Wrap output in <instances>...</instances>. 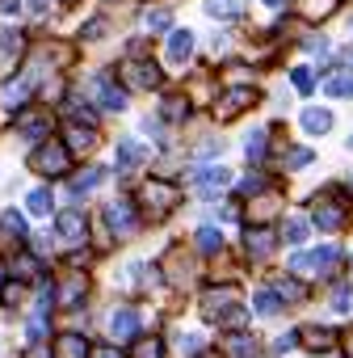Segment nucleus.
<instances>
[{
  "label": "nucleus",
  "instance_id": "obj_49",
  "mask_svg": "<svg viewBox=\"0 0 353 358\" xmlns=\"http://www.w3.org/2000/svg\"><path fill=\"white\" fill-rule=\"evenodd\" d=\"M5 282H9V278H5V262H0V287H5Z\"/></svg>",
  "mask_w": 353,
  "mask_h": 358
},
{
  "label": "nucleus",
  "instance_id": "obj_18",
  "mask_svg": "<svg viewBox=\"0 0 353 358\" xmlns=\"http://www.w3.org/2000/svg\"><path fill=\"white\" fill-rule=\"evenodd\" d=\"M194 55V34L190 30H172L168 34V64H186Z\"/></svg>",
  "mask_w": 353,
  "mask_h": 358
},
{
  "label": "nucleus",
  "instance_id": "obj_7",
  "mask_svg": "<svg viewBox=\"0 0 353 358\" xmlns=\"http://www.w3.org/2000/svg\"><path fill=\"white\" fill-rule=\"evenodd\" d=\"M227 182H232V173H227L223 164H211V169H198V173H194V190H198L202 199L223 194V190H227Z\"/></svg>",
  "mask_w": 353,
  "mask_h": 358
},
{
  "label": "nucleus",
  "instance_id": "obj_10",
  "mask_svg": "<svg viewBox=\"0 0 353 358\" xmlns=\"http://www.w3.org/2000/svg\"><path fill=\"white\" fill-rule=\"evenodd\" d=\"M55 228H59V236H63V241L84 245V236H89V215H80V211H59Z\"/></svg>",
  "mask_w": 353,
  "mask_h": 358
},
{
  "label": "nucleus",
  "instance_id": "obj_27",
  "mask_svg": "<svg viewBox=\"0 0 353 358\" xmlns=\"http://www.w3.org/2000/svg\"><path fill=\"white\" fill-rule=\"evenodd\" d=\"M139 160H143V148H139L135 139H122V143H118V169H135Z\"/></svg>",
  "mask_w": 353,
  "mask_h": 358
},
{
  "label": "nucleus",
  "instance_id": "obj_40",
  "mask_svg": "<svg viewBox=\"0 0 353 358\" xmlns=\"http://www.w3.org/2000/svg\"><path fill=\"white\" fill-rule=\"evenodd\" d=\"M290 80H294V89H299V93H311V85H315L307 68H294V72H290Z\"/></svg>",
  "mask_w": 353,
  "mask_h": 358
},
{
  "label": "nucleus",
  "instance_id": "obj_30",
  "mask_svg": "<svg viewBox=\"0 0 353 358\" xmlns=\"http://www.w3.org/2000/svg\"><path fill=\"white\" fill-rule=\"evenodd\" d=\"M105 182V169H89V173H80L76 182H72V194H84V190H97Z\"/></svg>",
  "mask_w": 353,
  "mask_h": 358
},
{
  "label": "nucleus",
  "instance_id": "obj_4",
  "mask_svg": "<svg viewBox=\"0 0 353 358\" xmlns=\"http://www.w3.org/2000/svg\"><path fill=\"white\" fill-rule=\"evenodd\" d=\"M345 215H349V203H345L336 190H324V194L311 203V224H315L320 232H336V228H345Z\"/></svg>",
  "mask_w": 353,
  "mask_h": 358
},
{
  "label": "nucleus",
  "instance_id": "obj_11",
  "mask_svg": "<svg viewBox=\"0 0 353 358\" xmlns=\"http://www.w3.org/2000/svg\"><path fill=\"white\" fill-rule=\"evenodd\" d=\"M13 274H17V282H43L47 278V262L38 253H17L13 257Z\"/></svg>",
  "mask_w": 353,
  "mask_h": 358
},
{
  "label": "nucleus",
  "instance_id": "obj_46",
  "mask_svg": "<svg viewBox=\"0 0 353 358\" xmlns=\"http://www.w3.org/2000/svg\"><path fill=\"white\" fill-rule=\"evenodd\" d=\"M30 9H34V13L43 17V13H47V0H30Z\"/></svg>",
  "mask_w": 353,
  "mask_h": 358
},
{
  "label": "nucleus",
  "instance_id": "obj_25",
  "mask_svg": "<svg viewBox=\"0 0 353 358\" xmlns=\"http://www.w3.org/2000/svg\"><path fill=\"white\" fill-rule=\"evenodd\" d=\"M160 114H164L168 122H181V118L190 114V101H186L181 93H168V97H164V106H160Z\"/></svg>",
  "mask_w": 353,
  "mask_h": 358
},
{
  "label": "nucleus",
  "instance_id": "obj_20",
  "mask_svg": "<svg viewBox=\"0 0 353 358\" xmlns=\"http://www.w3.org/2000/svg\"><path fill=\"white\" fill-rule=\"evenodd\" d=\"M68 152H93L97 148V131L93 127H80V122H72L68 127V143H63Z\"/></svg>",
  "mask_w": 353,
  "mask_h": 358
},
{
  "label": "nucleus",
  "instance_id": "obj_35",
  "mask_svg": "<svg viewBox=\"0 0 353 358\" xmlns=\"http://www.w3.org/2000/svg\"><path fill=\"white\" fill-rule=\"evenodd\" d=\"M273 295H278V299H303L307 291H303V287H294V278H278V287H273Z\"/></svg>",
  "mask_w": 353,
  "mask_h": 358
},
{
  "label": "nucleus",
  "instance_id": "obj_3",
  "mask_svg": "<svg viewBox=\"0 0 353 358\" xmlns=\"http://www.w3.org/2000/svg\"><path fill=\"white\" fill-rule=\"evenodd\" d=\"M30 169H34L38 177H63V173L72 169V152H68L59 139H43V143L34 148V156H30Z\"/></svg>",
  "mask_w": 353,
  "mask_h": 358
},
{
  "label": "nucleus",
  "instance_id": "obj_34",
  "mask_svg": "<svg viewBox=\"0 0 353 358\" xmlns=\"http://www.w3.org/2000/svg\"><path fill=\"white\" fill-rule=\"evenodd\" d=\"M253 308H257L261 316H273V312L282 308V299H278L273 291H257V295H253Z\"/></svg>",
  "mask_w": 353,
  "mask_h": 358
},
{
  "label": "nucleus",
  "instance_id": "obj_43",
  "mask_svg": "<svg viewBox=\"0 0 353 358\" xmlns=\"http://www.w3.org/2000/svg\"><path fill=\"white\" fill-rule=\"evenodd\" d=\"M105 34V17H93L89 26H84V38H101Z\"/></svg>",
  "mask_w": 353,
  "mask_h": 358
},
{
  "label": "nucleus",
  "instance_id": "obj_2",
  "mask_svg": "<svg viewBox=\"0 0 353 358\" xmlns=\"http://www.w3.org/2000/svg\"><path fill=\"white\" fill-rule=\"evenodd\" d=\"M202 316L206 320H223L232 329H244V308H240V295L232 287H211L202 291Z\"/></svg>",
  "mask_w": 353,
  "mask_h": 358
},
{
  "label": "nucleus",
  "instance_id": "obj_36",
  "mask_svg": "<svg viewBox=\"0 0 353 358\" xmlns=\"http://www.w3.org/2000/svg\"><path fill=\"white\" fill-rule=\"evenodd\" d=\"M328 93L332 97H353V76H332L328 80Z\"/></svg>",
  "mask_w": 353,
  "mask_h": 358
},
{
  "label": "nucleus",
  "instance_id": "obj_19",
  "mask_svg": "<svg viewBox=\"0 0 353 358\" xmlns=\"http://www.w3.org/2000/svg\"><path fill=\"white\" fill-rule=\"evenodd\" d=\"M17 131H22L26 139H43V135L51 131V114H43V110H30L26 118H17Z\"/></svg>",
  "mask_w": 353,
  "mask_h": 358
},
{
  "label": "nucleus",
  "instance_id": "obj_8",
  "mask_svg": "<svg viewBox=\"0 0 353 358\" xmlns=\"http://www.w3.org/2000/svg\"><path fill=\"white\" fill-rule=\"evenodd\" d=\"M253 101H257V89H227V93L215 101V118H223V122H227V118L244 114Z\"/></svg>",
  "mask_w": 353,
  "mask_h": 358
},
{
  "label": "nucleus",
  "instance_id": "obj_39",
  "mask_svg": "<svg viewBox=\"0 0 353 358\" xmlns=\"http://www.w3.org/2000/svg\"><path fill=\"white\" fill-rule=\"evenodd\" d=\"M135 358H164V345H160V337H151V341H139Z\"/></svg>",
  "mask_w": 353,
  "mask_h": 358
},
{
  "label": "nucleus",
  "instance_id": "obj_24",
  "mask_svg": "<svg viewBox=\"0 0 353 358\" xmlns=\"http://www.w3.org/2000/svg\"><path fill=\"white\" fill-rule=\"evenodd\" d=\"M22 47H26V38H22V30H0V59H17L22 55Z\"/></svg>",
  "mask_w": 353,
  "mask_h": 358
},
{
  "label": "nucleus",
  "instance_id": "obj_17",
  "mask_svg": "<svg viewBox=\"0 0 353 358\" xmlns=\"http://www.w3.org/2000/svg\"><path fill=\"white\" fill-rule=\"evenodd\" d=\"M84 295H89V278L72 274V278H63V287L55 291V303H59V308H76Z\"/></svg>",
  "mask_w": 353,
  "mask_h": 358
},
{
  "label": "nucleus",
  "instance_id": "obj_12",
  "mask_svg": "<svg viewBox=\"0 0 353 358\" xmlns=\"http://www.w3.org/2000/svg\"><path fill=\"white\" fill-rule=\"evenodd\" d=\"M51 358H89V337L84 333H59L51 345Z\"/></svg>",
  "mask_w": 353,
  "mask_h": 358
},
{
  "label": "nucleus",
  "instance_id": "obj_22",
  "mask_svg": "<svg viewBox=\"0 0 353 358\" xmlns=\"http://www.w3.org/2000/svg\"><path fill=\"white\" fill-rule=\"evenodd\" d=\"M0 232H5L9 241H26L30 236V224L22 211H0Z\"/></svg>",
  "mask_w": 353,
  "mask_h": 358
},
{
  "label": "nucleus",
  "instance_id": "obj_47",
  "mask_svg": "<svg viewBox=\"0 0 353 358\" xmlns=\"http://www.w3.org/2000/svg\"><path fill=\"white\" fill-rule=\"evenodd\" d=\"M345 354H349V358H353V329H349V333H345Z\"/></svg>",
  "mask_w": 353,
  "mask_h": 358
},
{
  "label": "nucleus",
  "instance_id": "obj_1",
  "mask_svg": "<svg viewBox=\"0 0 353 358\" xmlns=\"http://www.w3.org/2000/svg\"><path fill=\"white\" fill-rule=\"evenodd\" d=\"M176 203H181V190L172 182H164V177H151L139 190V215L143 220H168L176 211Z\"/></svg>",
  "mask_w": 353,
  "mask_h": 358
},
{
  "label": "nucleus",
  "instance_id": "obj_13",
  "mask_svg": "<svg viewBox=\"0 0 353 358\" xmlns=\"http://www.w3.org/2000/svg\"><path fill=\"white\" fill-rule=\"evenodd\" d=\"M139 333V312L135 308H118L114 316H110V337L114 341H130Z\"/></svg>",
  "mask_w": 353,
  "mask_h": 358
},
{
  "label": "nucleus",
  "instance_id": "obj_31",
  "mask_svg": "<svg viewBox=\"0 0 353 358\" xmlns=\"http://www.w3.org/2000/svg\"><path fill=\"white\" fill-rule=\"evenodd\" d=\"M26 207H30V215H51L55 211V199H51V190H34L26 199Z\"/></svg>",
  "mask_w": 353,
  "mask_h": 358
},
{
  "label": "nucleus",
  "instance_id": "obj_45",
  "mask_svg": "<svg viewBox=\"0 0 353 358\" xmlns=\"http://www.w3.org/2000/svg\"><path fill=\"white\" fill-rule=\"evenodd\" d=\"M22 9V0H0V17H13Z\"/></svg>",
  "mask_w": 353,
  "mask_h": 358
},
{
  "label": "nucleus",
  "instance_id": "obj_21",
  "mask_svg": "<svg viewBox=\"0 0 353 358\" xmlns=\"http://www.w3.org/2000/svg\"><path fill=\"white\" fill-rule=\"evenodd\" d=\"M299 341H307L315 354H328V350L336 345V333H332V329H315V324H311V329H299Z\"/></svg>",
  "mask_w": 353,
  "mask_h": 358
},
{
  "label": "nucleus",
  "instance_id": "obj_33",
  "mask_svg": "<svg viewBox=\"0 0 353 358\" xmlns=\"http://www.w3.org/2000/svg\"><path fill=\"white\" fill-rule=\"evenodd\" d=\"M265 135H269V131H265V127H257V131L244 139V152H248V160H265Z\"/></svg>",
  "mask_w": 353,
  "mask_h": 358
},
{
  "label": "nucleus",
  "instance_id": "obj_42",
  "mask_svg": "<svg viewBox=\"0 0 353 358\" xmlns=\"http://www.w3.org/2000/svg\"><path fill=\"white\" fill-rule=\"evenodd\" d=\"M198 350H202V337H198V333H186V337H181V354H186V358H194Z\"/></svg>",
  "mask_w": 353,
  "mask_h": 358
},
{
  "label": "nucleus",
  "instance_id": "obj_32",
  "mask_svg": "<svg viewBox=\"0 0 353 358\" xmlns=\"http://www.w3.org/2000/svg\"><path fill=\"white\" fill-rule=\"evenodd\" d=\"M282 236H286V245H303L307 241V220L303 215H290L286 228H282Z\"/></svg>",
  "mask_w": 353,
  "mask_h": 358
},
{
  "label": "nucleus",
  "instance_id": "obj_9",
  "mask_svg": "<svg viewBox=\"0 0 353 358\" xmlns=\"http://www.w3.org/2000/svg\"><path fill=\"white\" fill-rule=\"evenodd\" d=\"M130 215H135V211H130V203H126V199H118V203H110V207H105V220H110L114 236H122V241H126V236H135V228H139V224H135Z\"/></svg>",
  "mask_w": 353,
  "mask_h": 358
},
{
  "label": "nucleus",
  "instance_id": "obj_37",
  "mask_svg": "<svg viewBox=\"0 0 353 358\" xmlns=\"http://www.w3.org/2000/svg\"><path fill=\"white\" fill-rule=\"evenodd\" d=\"M332 5H336V0H303V13L307 17H328Z\"/></svg>",
  "mask_w": 353,
  "mask_h": 358
},
{
  "label": "nucleus",
  "instance_id": "obj_29",
  "mask_svg": "<svg viewBox=\"0 0 353 358\" xmlns=\"http://www.w3.org/2000/svg\"><path fill=\"white\" fill-rule=\"evenodd\" d=\"M206 13L232 22V17H240V0H206Z\"/></svg>",
  "mask_w": 353,
  "mask_h": 358
},
{
  "label": "nucleus",
  "instance_id": "obj_44",
  "mask_svg": "<svg viewBox=\"0 0 353 358\" xmlns=\"http://www.w3.org/2000/svg\"><path fill=\"white\" fill-rule=\"evenodd\" d=\"M294 341H299V333H286V337H278V341H273V354H286V350H294Z\"/></svg>",
  "mask_w": 353,
  "mask_h": 358
},
{
  "label": "nucleus",
  "instance_id": "obj_23",
  "mask_svg": "<svg viewBox=\"0 0 353 358\" xmlns=\"http://www.w3.org/2000/svg\"><path fill=\"white\" fill-rule=\"evenodd\" d=\"M303 131L307 135H328L332 131V110H303Z\"/></svg>",
  "mask_w": 353,
  "mask_h": 358
},
{
  "label": "nucleus",
  "instance_id": "obj_38",
  "mask_svg": "<svg viewBox=\"0 0 353 358\" xmlns=\"http://www.w3.org/2000/svg\"><path fill=\"white\" fill-rule=\"evenodd\" d=\"M168 22H172V17H168V9H151V13H147V30H151V34L168 30Z\"/></svg>",
  "mask_w": 353,
  "mask_h": 358
},
{
  "label": "nucleus",
  "instance_id": "obj_14",
  "mask_svg": "<svg viewBox=\"0 0 353 358\" xmlns=\"http://www.w3.org/2000/svg\"><path fill=\"white\" fill-rule=\"evenodd\" d=\"M93 89H97V101H101V110H110V114H118L122 106H126V93L110 80V76H97L93 80Z\"/></svg>",
  "mask_w": 353,
  "mask_h": 358
},
{
  "label": "nucleus",
  "instance_id": "obj_51",
  "mask_svg": "<svg viewBox=\"0 0 353 358\" xmlns=\"http://www.w3.org/2000/svg\"><path fill=\"white\" fill-rule=\"evenodd\" d=\"M349 148H353V135H349Z\"/></svg>",
  "mask_w": 353,
  "mask_h": 358
},
{
  "label": "nucleus",
  "instance_id": "obj_5",
  "mask_svg": "<svg viewBox=\"0 0 353 358\" xmlns=\"http://www.w3.org/2000/svg\"><path fill=\"white\" fill-rule=\"evenodd\" d=\"M340 262V253L332 249V245H324V249H299L294 257H290V270H311V274H328L332 266Z\"/></svg>",
  "mask_w": 353,
  "mask_h": 358
},
{
  "label": "nucleus",
  "instance_id": "obj_6",
  "mask_svg": "<svg viewBox=\"0 0 353 358\" xmlns=\"http://www.w3.org/2000/svg\"><path fill=\"white\" fill-rule=\"evenodd\" d=\"M122 76H126V85H135V89H156V85H160V68H156L151 59H139V55H130V59L122 64Z\"/></svg>",
  "mask_w": 353,
  "mask_h": 358
},
{
  "label": "nucleus",
  "instance_id": "obj_26",
  "mask_svg": "<svg viewBox=\"0 0 353 358\" xmlns=\"http://www.w3.org/2000/svg\"><path fill=\"white\" fill-rule=\"evenodd\" d=\"M227 350H232V358H257V341L248 333H232L227 337Z\"/></svg>",
  "mask_w": 353,
  "mask_h": 358
},
{
  "label": "nucleus",
  "instance_id": "obj_50",
  "mask_svg": "<svg viewBox=\"0 0 353 358\" xmlns=\"http://www.w3.org/2000/svg\"><path fill=\"white\" fill-rule=\"evenodd\" d=\"M265 5H282V0H265Z\"/></svg>",
  "mask_w": 353,
  "mask_h": 358
},
{
  "label": "nucleus",
  "instance_id": "obj_28",
  "mask_svg": "<svg viewBox=\"0 0 353 358\" xmlns=\"http://www.w3.org/2000/svg\"><path fill=\"white\" fill-rule=\"evenodd\" d=\"M194 241H198V253H219L223 249V232L219 228H198Z\"/></svg>",
  "mask_w": 353,
  "mask_h": 358
},
{
  "label": "nucleus",
  "instance_id": "obj_16",
  "mask_svg": "<svg viewBox=\"0 0 353 358\" xmlns=\"http://www.w3.org/2000/svg\"><path fill=\"white\" fill-rule=\"evenodd\" d=\"M30 93H34V85H30V76H13V80H5V89H0V101H5L9 110H13V106L22 110V106L30 101Z\"/></svg>",
  "mask_w": 353,
  "mask_h": 358
},
{
  "label": "nucleus",
  "instance_id": "obj_15",
  "mask_svg": "<svg viewBox=\"0 0 353 358\" xmlns=\"http://www.w3.org/2000/svg\"><path fill=\"white\" fill-rule=\"evenodd\" d=\"M244 245H248V253H253V257H269V253L278 249V232H269V228H261V224H257V228H248V232H244Z\"/></svg>",
  "mask_w": 353,
  "mask_h": 358
},
{
  "label": "nucleus",
  "instance_id": "obj_41",
  "mask_svg": "<svg viewBox=\"0 0 353 358\" xmlns=\"http://www.w3.org/2000/svg\"><path fill=\"white\" fill-rule=\"evenodd\" d=\"M303 164H311V152H307V148H294V152L286 156V169H303Z\"/></svg>",
  "mask_w": 353,
  "mask_h": 358
},
{
  "label": "nucleus",
  "instance_id": "obj_48",
  "mask_svg": "<svg viewBox=\"0 0 353 358\" xmlns=\"http://www.w3.org/2000/svg\"><path fill=\"white\" fill-rule=\"evenodd\" d=\"M101 358H122V354L118 350H101Z\"/></svg>",
  "mask_w": 353,
  "mask_h": 358
}]
</instances>
